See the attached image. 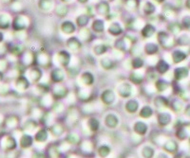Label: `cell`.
Wrapping results in <instances>:
<instances>
[{
    "instance_id": "cell-40",
    "label": "cell",
    "mask_w": 190,
    "mask_h": 158,
    "mask_svg": "<svg viewBox=\"0 0 190 158\" xmlns=\"http://www.w3.org/2000/svg\"><path fill=\"white\" fill-rule=\"evenodd\" d=\"M145 66V61L141 57H135L131 60V67L134 70H139Z\"/></svg>"
},
{
    "instance_id": "cell-12",
    "label": "cell",
    "mask_w": 190,
    "mask_h": 158,
    "mask_svg": "<svg viewBox=\"0 0 190 158\" xmlns=\"http://www.w3.org/2000/svg\"><path fill=\"white\" fill-rule=\"evenodd\" d=\"M156 13V5L151 0L144 2V5L142 6V13L145 16H153Z\"/></svg>"
},
{
    "instance_id": "cell-43",
    "label": "cell",
    "mask_w": 190,
    "mask_h": 158,
    "mask_svg": "<svg viewBox=\"0 0 190 158\" xmlns=\"http://www.w3.org/2000/svg\"><path fill=\"white\" fill-rule=\"evenodd\" d=\"M29 86H30V82H29V81H28L27 78H25V77H20V78L18 79V81H17V87H18V89L24 91V90L28 89Z\"/></svg>"
},
{
    "instance_id": "cell-47",
    "label": "cell",
    "mask_w": 190,
    "mask_h": 158,
    "mask_svg": "<svg viewBox=\"0 0 190 158\" xmlns=\"http://www.w3.org/2000/svg\"><path fill=\"white\" fill-rule=\"evenodd\" d=\"M182 27L185 29H190V16H184L182 20L181 23Z\"/></svg>"
},
{
    "instance_id": "cell-29",
    "label": "cell",
    "mask_w": 190,
    "mask_h": 158,
    "mask_svg": "<svg viewBox=\"0 0 190 158\" xmlns=\"http://www.w3.org/2000/svg\"><path fill=\"white\" fill-rule=\"evenodd\" d=\"M188 76V69L186 67H177L174 70V78L176 81H182Z\"/></svg>"
},
{
    "instance_id": "cell-1",
    "label": "cell",
    "mask_w": 190,
    "mask_h": 158,
    "mask_svg": "<svg viewBox=\"0 0 190 158\" xmlns=\"http://www.w3.org/2000/svg\"><path fill=\"white\" fill-rule=\"evenodd\" d=\"M157 41L158 45L165 49H169L174 46V44L176 42L172 37L171 33L165 30H160L157 32Z\"/></svg>"
},
{
    "instance_id": "cell-56",
    "label": "cell",
    "mask_w": 190,
    "mask_h": 158,
    "mask_svg": "<svg viewBox=\"0 0 190 158\" xmlns=\"http://www.w3.org/2000/svg\"><path fill=\"white\" fill-rule=\"evenodd\" d=\"M157 158H167L166 157V155L165 154H164V153H160L159 155H158V157Z\"/></svg>"
},
{
    "instance_id": "cell-34",
    "label": "cell",
    "mask_w": 190,
    "mask_h": 158,
    "mask_svg": "<svg viewBox=\"0 0 190 158\" xmlns=\"http://www.w3.org/2000/svg\"><path fill=\"white\" fill-rule=\"evenodd\" d=\"M168 87H169V83L164 79H158L157 81H155V89L157 90V92H160V93L165 92Z\"/></svg>"
},
{
    "instance_id": "cell-28",
    "label": "cell",
    "mask_w": 190,
    "mask_h": 158,
    "mask_svg": "<svg viewBox=\"0 0 190 158\" xmlns=\"http://www.w3.org/2000/svg\"><path fill=\"white\" fill-rule=\"evenodd\" d=\"M154 105L155 107L158 108V109H164V108H166L168 105H169V101L166 97H162V96H159V97H156L154 98Z\"/></svg>"
},
{
    "instance_id": "cell-4",
    "label": "cell",
    "mask_w": 190,
    "mask_h": 158,
    "mask_svg": "<svg viewBox=\"0 0 190 158\" xmlns=\"http://www.w3.org/2000/svg\"><path fill=\"white\" fill-rule=\"evenodd\" d=\"M30 25V20L28 18V16H24V15H18L13 24V28L17 30V31H22L24 29H26Z\"/></svg>"
},
{
    "instance_id": "cell-30",
    "label": "cell",
    "mask_w": 190,
    "mask_h": 158,
    "mask_svg": "<svg viewBox=\"0 0 190 158\" xmlns=\"http://www.w3.org/2000/svg\"><path fill=\"white\" fill-rule=\"evenodd\" d=\"M171 57H172V61L174 64H179V63H182V61H184L186 59V54L183 51L175 50L172 52Z\"/></svg>"
},
{
    "instance_id": "cell-5",
    "label": "cell",
    "mask_w": 190,
    "mask_h": 158,
    "mask_svg": "<svg viewBox=\"0 0 190 158\" xmlns=\"http://www.w3.org/2000/svg\"><path fill=\"white\" fill-rule=\"evenodd\" d=\"M65 71L60 68V67H55L53 69H52L51 73H50V79L51 82L53 83H61L64 80H65Z\"/></svg>"
},
{
    "instance_id": "cell-57",
    "label": "cell",
    "mask_w": 190,
    "mask_h": 158,
    "mask_svg": "<svg viewBox=\"0 0 190 158\" xmlns=\"http://www.w3.org/2000/svg\"><path fill=\"white\" fill-rule=\"evenodd\" d=\"M186 158H190V157H189V156H188V157H186Z\"/></svg>"
},
{
    "instance_id": "cell-50",
    "label": "cell",
    "mask_w": 190,
    "mask_h": 158,
    "mask_svg": "<svg viewBox=\"0 0 190 158\" xmlns=\"http://www.w3.org/2000/svg\"><path fill=\"white\" fill-rule=\"evenodd\" d=\"M43 156L42 152H34L33 154V158H43Z\"/></svg>"
},
{
    "instance_id": "cell-27",
    "label": "cell",
    "mask_w": 190,
    "mask_h": 158,
    "mask_svg": "<svg viewBox=\"0 0 190 158\" xmlns=\"http://www.w3.org/2000/svg\"><path fill=\"white\" fill-rule=\"evenodd\" d=\"M157 120H158V124L161 127H165L167 126L170 121H171V116L168 113H160L157 117Z\"/></svg>"
},
{
    "instance_id": "cell-14",
    "label": "cell",
    "mask_w": 190,
    "mask_h": 158,
    "mask_svg": "<svg viewBox=\"0 0 190 158\" xmlns=\"http://www.w3.org/2000/svg\"><path fill=\"white\" fill-rule=\"evenodd\" d=\"M37 5L39 10L43 13H50L55 8L53 0H38Z\"/></svg>"
},
{
    "instance_id": "cell-53",
    "label": "cell",
    "mask_w": 190,
    "mask_h": 158,
    "mask_svg": "<svg viewBox=\"0 0 190 158\" xmlns=\"http://www.w3.org/2000/svg\"><path fill=\"white\" fill-rule=\"evenodd\" d=\"M74 0H60V2L61 3H64V4H70V3H71V2H73Z\"/></svg>"
},
{
    "instance_id": "cell-19",
    "label": "cell",
    "mask_w": 190,
    "mask_h": 158,
    "mask_svg": "<svg viewBox=\"0 0 190 158\" xmlns=\"http://www.w3.org/2000/svg\"><path fill=\"white\" fill-rule=\"evenodd\" d=\"M139 106H140V105H139V101H138L137 99L132 98V99H129V100L126 101V103L125 104V109H126V111L127 113H129V114H134V113H136V112L138 111Z\"/></svg>"
},
{
    "instance_id": "cell-32",
    "label": "cell",
    "mask_w": 190,
    "mask_h": 158,
    "mask_svg": "<svg viewBox=\"0 0 190 158\" xmlns=\"http://www.w3.org/2000/svg\"><path fill=\"white\" fill-rule=\"evenodd\" d=\"M42 75H43V71L39 68V67H32L30 71V76H31V79L33 82H37L41 80L42 78Z\"/></svg>"
},
{
    "instance_id": "cell-55",
    "label": "cell",
    "mask_w": 190,
    "mask_h": 158,
    "mask_svg": "<svg viewBox=\"0 0 190 158\" xmlns=\"http://www.w3.org/2000/svg\"><path fill=\"white\" fill-rule=\"evenodd\" d=\"M185 114H186L188 117H190V105H188V106L186 107V109H185Z\"/></svg>"
},
{
    "instance_id": "cell-18",
    "label": "cell",
    "mask_w": 190,
    "mask_h": 158,
    "mask_svg": "<svg viewBox=\"0 0 190 158\" xmlns=\"http://www.w3.org/2000/svg\"><path fill=\"white\" fill-rule=\"evenodd\" d=\"M105 124L109 129H115L119 124V118L114 114H109L105 118Z\"/></svg>"
},
{
    "instance_id": "cell-45",
    "label": "cell",
    "mask_w": 190,
    "mask_h": 158,
    "mask_svg": "<svg viewBox=\"0 0 190 158\" xmlns=\"http://www.w3.org/2000/svg\"><path fill=\"white\" fill-rule=\"evenodd\" d=\"M176 42L179 45H185L186 44L190 43V39H189V37L186 34H182L180 37H178V39L176 40Z\"/></svg>"
},
{
    "instance_id": "cell-26",
    "label": "cell",
    "mask_w": 190,
    "mask_h": 158,
    "mask_svg": "<svg viewBox=\"0 0 190 158\" xmlns=\"http://www.w3.org/2000/svg\"><path fill=\"white\" fill-rule=\"evenodd\" d=\"M124 6H125V9H126L127 11L133 12L140 9L139 7L141 6V1L140 0H125Z\"/></svg>"
},
{
    "instance_id": "cell-25",
    "label": "cell",
    "mask_w": 190,
    "mask_h": 158,
    "mask_svg": "<svg viewBox=\"0 0 190 158\" xmlns=\"http://www.w3.org/2000/svg\"><path fill=\"white\" fill-rule=\"evenodd\" d=\"M53 11H54V13H55V14L57 16H59V17H66L68 15L69 12H70V9H69V7H68L67 4L60 3V4H58V5L55 6V8H54Z\"/></svg>"
},
{
    "instance_id": "cell-46",
    "label": "cell",
    "mask_w": 190,
    "mask_h": 158,
    "mask_svg": "<svg viewBox=\"0 0 190 158\" xmlns=\"http://www.w3.org/2000/svg\"><path fill=\"white\" fill-rule=\"evenodd\" d=\"M51 132H52L54 135H60V134H63L64 130H63V127H61L59 124H55L54 126L52 127Z\"/></svg>"
},
{
    "instance_id": "cell-31",
    "label": "cell",
    "mask_w": 190,
    "mask_h": 158,
    "mask_svg": "<svg viewBox=\"0 0 190 158\" xmlns=\"http://www.w3.org/2000/svg\"><path fill=\"white\" fill-rule=\"evenodd\" d=\"M108 50H109V46L106 44H99V45H94L93 53L96 56H102L107 53Z\"/></svg>"
},
{
    "instance_id": "cell-54",
    "label": "cell",
    "mask_w": 190,
    "mask_h": 158,
    "mask_svg": "<svg viewBox=\"0 0 190 158\" xmlns=\"http://www.w3.org/2000/svg\"><path fill=\"white\" fill-rule=\"evenodd\" d=\"M184 6H185V8H186V9L190 10V0H185V2H184Z\"/></svg>"
},
{
    "instance_id": "cell-41",
    "label": "cell",
    "mask_w": 190,
    "mask_h": 158,
    "mask_svg": "<svg viewBox=\"0 0 190 158\" xmlns=\"http://www.w3.org/2000/svg\"><path fill=\"white\" fill-rule=\"evenodd\" d=\"M92 34L91 31L87 29V28H83L81 29V30L79 31V39L81 41L84 42H87L89 40V38H91Z\"/></svg>"
},
{
    "instance_id": "cell-49",
    "label": "cell",
    "mask_w": 190,
    "mask_h": 158,
    "mask_svg": "<svg viewBox=\"0 0 190 158\" xmlns=\"http://www.w3.org/2000/svg\"><path fill=\"white\" fill-rule=\"evenodd\" d=\"M147 78L149 82H152V81H156L157 79V72L156 70H150L148 72V75H147Z\"/></svg>"
},
{
    "instance_id": "cell-8",
    "label": "cell",
    "mask_w": 190,
    "mask_h": 158,
    "mask_svg": "<svg viewBox=\"0 0 190 158\" xmlns=\"http://www.w3.org/2000/svg\"><path fill=\"white\" fill-rule=\"evenodd\" d=\"M156 34V27L151 23H147L140 30V35L142 39H149Z\"/></svg>"
},
{
    "instance_id": "cell-24",
    "label": "cell",
    "mask_w": 190,
    "mask_h": 158,
    "mask_svg": "<svg viewBox=\"0 0 190 158\" xmlns=\"http://www.w3.org/2000/svg\"><path fill=\"white\" fill-rule=\"evenodd\" d=\"M148 127L147 123L142 122V121H137V122H135V124L133 126L134 132L139 135H145L148 132Z\"/></svg>"
},
{
    "instance_id": "cell-38",
    "label": "cell",
    "mask_w": 190,
    "mask_h": 158,
    "mask_svg": "<svg viewBox=\"0 0 190 158\" xmlns=\"http://www.w3.org/2000/svg\"><path fill=\"white\" fill-rule=\"evenodd\" d=\"M87 126L91 132L96 133V132H98V130L100 128V122L96 118H90L87 120Z\"/></svg>"
},
{
    "instance_id": "cell-2",
    "label": "cell",
    "mask_w": 190,
    "mask_h": 158,
    "mask_svg": "<svg viewBox=\"0 0 190 158\" xmlns=\"http://www.w3.org/2000/svg\"><path fill=\"white\" fill-rule=\"evenodd\" d=\"M94 7H95V12H96V14H98L100 16H104L106 18L111 13L109 2L106 1V0H100V1Z\"/></svg>"
},
{
    "instance_id": "cell-51",
    "label": "cell",
    "mask_w": 190,
    "mask_h": 158,
    "mask_svg": "<svg viewBox=\"0 0 190 158\" xmlns=\"http://www.w3.org/2000/svg\"><path fill=\"white\" fill-rule=\"evenodd\" d=\"M77 2L81 5H86L89 2V0H77Z\"/></svg>"
},
{
    "instance_id": "cell-15",
    "label": "cell",
    "mask_w": 190,
    "mask_h": 158,
    "mask_svg": "<svg viewBox=\"0 0 190 158\" xmlns=\"http://www.w3.org/2000/svg\"><path fill=\"white\" fill-rule=\"evenodd\" d=\"M95 78L94 75L89 72V71H85L81 74L80 76V82L86 86V87H89L94 83Z\"/></svg>"
},
{
    "instance_id": "cell-17",
    "label": "cell",
    "mask_w": 190,
    "mask_h": 158,
    "mask_svg": "<svg viewBox=\"0 0 190 158\" xmlns=\"http://www.w3.org/2000/svg\"><path fill=\"white\" fill-rule=\"evenodd\" d=\"M129 82L133 84H136V85H139V84H142V82H144V79H145V76L144 74H142L140 71L138 70H135V71H132L130 74H129Z\"/></svg>"
},
{
    "instance_id": "cell-3",
    "label": "cell",
    "mask_w": 190,
    "mask_h": 158,
    "mask_svg": "<svg viewBox=\"0 0 190 158\" xmlns=\"http://www.w3.org/2000/svg\"><path fill=\"white\" fill-rule=\"evenodd\" d=\"M117 93L121 97L127 98L132 95V85L131 82H121L117 86Z\"/></svg>"
},
{
    "instance_id": "cell-13",
    "label": "cell",
    "mask_w": 190,
    "mask_h": 158,
    "mask_svg": "<svg viewBox=\"0 0 190 158\" xmlns=\"http://www.w3.org/2000/svg\"><path fill=\"white\" fill-rule=\"evenodd\" d=\"M105 27H106V23H105L104 19H102V18L93 19V21L91 23V31L94 32L95 34L104 33Z\"/></svg>"
},
{
    "instance_id": "cell-44",
    "label": "cell",
    "mask_w": 190,
    "mask_h": 158,
    "mask_svg": "<svg viewBox=\"0 0 190 158\" xmlns=\"http://www.w3.org/2000/svg\"><path fill=\"white\" fill-rule=\"evenodd\" d=\"M110 152H111V149L108 145H102L98 149V153H99L100 157H102V158L108 157Z\"/></svg>"
},
{
    "instance_id": "cell-9",
    "label": "cell",
    "mask_w": 190,
    "mask_h": 158,
    "mask_svg": "<svg viewBox=\"0 0 190 158\" xmlns=\"http://www.w3.org/2000/svg\"><path fill=\"white\" fill-rule=\"evenodd\" d=\"M66 44H67L68 48L71 52H73V53H76V52H78L82 48V41L78 37H75V36L70 37L67 40Z\"/></svg>"
},
{
    "instance_id": "cell-6",
    "label": "cell",
    "mask_w": 190,
    "mask_h": 158,
    "mask_svg": "<svg viewBox=\"0 0 190 158\" xmlns=\"http://www.w3.org/2000/svg\"><path fill=\"white\" fill-rule=\"evenodd\" d=\"M124 31L123 26L117 21H112L108 28V33L112 37H119L124 33Z\"/></svg>"
},
{
    "instance_id": "cell-20",
    "label": "cell",
    "mask_w": 190,
    "mask_h": 158,
    "mask_svg": "<svg viewBox=\"0 0 190 158\" xmlns=\"http://www.w3.org/2000/svg\"><path fill=\"white\" fill-rule=\"evenodd\" d=\"M67 94H68V89L64 85H62L60 83H56V85L53 89V97L57 99H60V98L66 97Z\"/></svg>"
},
{
    "instance_id": "cell-22",
    "label": "cell",
    "mask_w": 190,
    "mask_h": 158,
    "mask_svg": "<svg viewBox=\"0 0 190 158\" xmlns=\"http://www.w3.org/2000/svg\"><path fill=\"white\" fill-rule=\"evenodd\" d=\"M100 65L103 67V69H105V70H112L116 66L115 61H113L110 57H107V56L103 57L100 60Z\"/></svg>"
},
{
    "instance_id": "cell-21",
    "label": "cell",
    "mask_w": 190,
    "mask_h": 158,
    "mask_svg": "<svg viewBox=\"0 0 190 158\" xmlns=\"http://www.w3.org/2000/svg\"><path fill=\"white\" fill-rule=\"evenodd\" d=\"M90 16L87 15V13H84V14H80L76 17V20H75V24L77 27H79L80 29H83V28H87V25L89 24L90 22Z\"/></svg>"
},
{
    "instance_id": "cell-35",
    "label": "cell",
    "mask_w": 190,
    "mask_h": 158,
    "mask_svg": "<svg viewBox=\"0 0 190 158\" xmlns=\"http://www.w3.org/2000/svg\"><path fill=\"white\" fill-rule=\"evenodd\" d=\"M163 149L167 152L175 153L178 150V144L173 140H168L167 142L165 143V145L163 146Z\"/></svg>"
},
{
    "instance_id": "cell-48",
    "label": "cell",
    "mask_w": 190,
    "mask_h": 158,
    "mask_svg": "<svg viewBox=\"0 0 190 158\" xmlns=\"http://www.w3.org/2000/svg\"><path fill=\"white\" fill-rule=\"evenodd\" d=\"M177 136H178V138H180L182 140L185 139L187 137V133H186V131L183 128H180L177 131Z\"/></svg>"
},
{
    "instance_id": "cell-33",
    "label": "cell",
    "mask_w": 190,
    "mask_h": 158,
    "mask_svg": "<svg viewBox=\"0 0 190 158\" xmlns=\"http://www.w3.org/2000/svg\"><path fill=\"white\" fill-rule=\"evenodd\" d=\"M182 27L181 24H179L178 22H170L167 25V30L169 33L173 34V35H177L181 32Z\"/></svg>"
},
{
    "instance_id": "cell-37",
    "label": "cell",
    "mask_w": 190,
    "mask_h": 158,
    "mask_svg": "<svg viewBox=\"0 0 190 158\" xmlns=\"http://www.w3.org/2000/svg\"><path fill=\"white\" fill-rule=\"evenodd\" d=\"M48 137H49V134H48V131L46 129H40L34 136L35 141L37 142H46L48 140Z\"/></svg>"
},
{
    "instance_id": "cell-36",
    "label": "cell",
    "mask_w": 190,
    "mask_h": 158,
    "mask_svg": "<svg viewBox=\"0 0 190 158\" xmlns=\"http://www.w3.org/2000/svg\"><path fill=\"white\" fill-rule=\"evenodd\" d=\"M152 115H153V110L149 105H145L144 107L141 108L139 112V116L142 118H149L150 117H152Z\"/></svg>"
},
{
    "instance_id": "cell-11",
    "label": "cell",
    "mask_w": 190,
    "mask_h": 158,
    "mask_svg": "<svg viewBox=\"0 0 190 158\" xmlns=\"http://www.w3.org/2000/svg\"><path fill=\"white\" fill-rule=\"evenodd\" d=\"M116 98V95L112 89H106L101 94V100L105 105H111Z\"/></svg>"
},
{
    "instance_id": "cell-39",
    "label": "cell",
    "mask_w": 190,
    "mask_h": 158,
    "mask_svg": "<svg viewBox=\"0 0 190 158\" xmlns=\"http://www.w3.org/2000/svg\"><path fill=\"white\" fill-rule=\"evenodd\" d=\"M33 143V138L29 134H23L20 139V146L24 149L30 148Z\"/></svg>"
},
{
    "instance_id": "cell-52",
    "label": "cell",
    "mask_w": 190,
    "mask_h": 158,
    "mask_svg": "<svg viewBox=\"0 0 190 158\" xmlns=\"http://www.w3.org/2000/svg\"><path fill=\"white\" fill-rule=\"evenodd\" d=\"M152 2H154V3H156V4H160V5H162V4H164L165 2V0H151Z\"/></svg>"
},
{
    "instance_id": "cell-10",
    "label": "cell",
    "mask_w": 190,
    "mask_h": 158,
    "mask_svg": "<svg viewBox=\"0 0 190 158\" xmlns=\"http://www.w3.org/2000/svg\"><path fill=\"white\" fill-rule=\"evenodd\" d=\"M60 29L66 35H72L73 33L76 32L77 26L74 22H72L70 20H65L62 22V24L60 26Z\"/></svg>"
},
{
    "instance_id": "cell-16",
    "label": "cell",
    "mask_w": 190,
    "mask_h": 158,
    "mask_svg": "<svg viewBox=\"0 0 190 158\" xmlns=\"http://www.w3.org/2000/svg\"><path fill=\"white\" fill-rule=\"evenodd\" d=\"M145 53L148 56H155L159 52V45L156 43H147L144 46Z\"/></svg>"
},
{
    "instance_id": "cell-7",
    "label": "cell",
    "mask_w": 190,
    "mask_h": 158,
    "mask_svg": "<svg viewBox=\"0 0 190 158\" xmlns=\"http://www.w3.org/2000/svg\"><path fill=\"white\" fill-rule=\"evenodd\" d=\"M57 61L62 67H68L71 62V55L67 50H60L57 53Z\"/></svg>"
},
{
    "instance_id": "cell-23",
    "label": "cell",
    "mask_w": 190,
    "mask_h": 158,
    "mask_svg": "<svg viewBox=\"0 0 190 158\" xmlns=\"http://www.w3.org/2000/svg\"><path fill=\"white\" fill-rule=\"evenodd\" d=\"M154 69L156 70V72L158 74L163 75V74H165L169 70V65L164 59H160V60H158L157 64L155 65Z\"/></svg>"
},
{
    "instance_id": "cell-42",
    "label": "cell",
    "mask_w": 190,
    "mask_h": 158,
    "mask_svg": "<svg viewBox=\"0 0 190 158\" xmlns=\"http://www.w3.org/2000/svg\"><path fill=\"white\" fill-rule=\"evenodd\" d=\"M142 155L144 158H153L155 155V150L150 146H146L142 150Z\"/></svg>"
}]
</instances>
